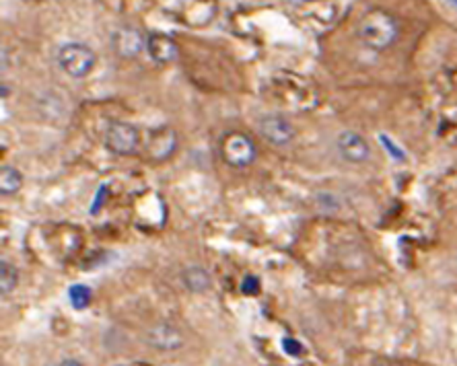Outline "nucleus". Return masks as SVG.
Masks as SVG:
<instances>
[{"label":"nucleus","mask_w":457,"mask_h":366,"mask_svg":"<svg viewBox=\"0 0 457 366\" xmlns=\"http://www.w3.org/2000/svg\"><path fill=\"white\" fill-rule=\"evenodd\" d=\"M58 366H82L79 360H73V358H68V360H62Z\"/></svg>","instance_id":"18"},{"label":"nucleus","mask_w":457,"mask_h":366,"mask_svg":"<svg viewBox=\"0 0 457 366\" xmlns=\"http://www.w3.org/2000/svg\"><path fill=\"white\" fill-rule=\"evenodd\" d=\"M21 185H23V177H21V173L15 167L4 165L0 169V191H2V196L17 194L21 189Z\"/></svg>","instance_id":"12"},{"label":"nucleus","mask_w":457,"mask_h":366,"mask_svg":"<svg viewBox=\"0 0 457 366\" xmlns=\"http://www.w3.org/2000/svg\"><path fill=\"white\" fill-rule=\"evenodd\" d=\"M284 348H287V352L291 354V356H301V343L295 340H284Z\"/></svg>","instance_id":"17"},{"label":"nucleus","mask_w":457,"mask_h":366,"mask_svg":"<svg viewBox=\"0 0 457 366\" xmlns=\"http://www.w3.org/2000/svg\"><path fill=\"white\" fill-rule=\"evenodd\" d=\"M146 340L153 348H159V350H175L182 346V336L175 327L167 325V323H159L157 327H153L149 334H146Z\"/></svg>","instance_id":"10"},{"label":"nucleus","mask_w":457,"mask_h":366,"mask_svg":"<svg viewBox=\"0 0 457 366\" xmlns=\"http://www.w3.org/2000/svg\"><path fill=\"white\" fill-rule=\"evenodd\" d=\"M358 37L367 48L375 52H383L398 42L400 23L392 13L383 8H371L363 15L358 23Z\"/></svg>","instance_id":"1"},{"label":"nucleus","mask_w":457,"mask_h":366,"mask_svg":"<svg viewBox=\"0 0 457 366\" xmlns=\"http://www.w3.org/2000/svg\"><path fill=\"white\" fill-rule=\"evenodd\" d=\"M106 146L118 157L134 155L140 146V130L128 122H111L106 130Z\"/></svg>","instance_id":"4"},{"label":"nucleus","mask_w":457,"mask_h":366,"mask_svg":"<svg viewBox=\"0 0 457 366\" xmlns=\"http://www.w3.org/2000/svg\"><path fill=\"white\" fill-rule=\"evenodd\" d=\"M182 280H184L186 288L194 290V292H202V290H206V288L211 286V276H208V272H206L204 267H200V265L186 267L184 274H182Z\"/></svg>","instance_id":"11"},{"label":"nucleus","mask_w":457,"mask_h":366,"mask_svg":"<svg viewBox=\"0 0 457 366\" xmlns=\"http://www.w3.org/2000/svg\"><path fill=\"white\" fill-rule=\"evenodd\" d=\"M146 42L149 37H144V33L136 27H120L111 33V50L120 58H136L146 50Z\"/></svg>","instance_id":"5"},{"label":"nucleus","mask_w":457,"mask_h":366,"mask_svg":"<svg viewBox=\"0 0 457 366\" xmlns=\"http://www.w3.org/2000/svg\"><path fill=\"white\" fill-rule=\"evenodd\" d=\"M177 149V134L171 128L157 130L146 142V157L151 160H165L169 158Z\"/></svg>","instance_id":"9"},{"label":"nucleus","mask_w":457,"mask_h":366,"mask_svg":"<svg viewBox=\"0 0 457 366\" xmlns=\"http://www.w3.org/2000/svg\"><path fill=\"white\" fill-rule=\"evenodd\" d=\"M220 157L229 167L243 169L256 160L258 149H256L253 140L249 136H245L243 132H229L220 140Z\"/></svg>","instance_id":"2"},{"label":"nucleus","mask_w":457,"mask_h":366,"mask_svg":"<svg viewBox=\"0 0 457 366\" xmlns=\"http://www.w3.org/2000/svg\"><path fill=\"white\" fill-rule=\"evenodd\" d=\"M338 151H340V157L354 165L367 163L371 157V146L365 140V136L352 130L342 132L338 136Z\"/></svg>","instance_id":"7"},{"label":"nucleus","mask_w":457,"mask_h":366,"mask_svg":"<svg viewBox=\"0 0 457 366\" xmlns=\"http://www.w3.org/2000/svg\"><path fill=\"white\" fill-rule=\"evenodd\" d=\"M58 62L68 77L82 79L95 66V52L84 44H66L58 52Z\"/></svg>","instance_id":"3"},{"label":"nucleus","mask_w":457,"mask_h":366,"mask_svg":"<svg viewBox=\"0 0 457 366\" xmlns=\"http://www.w3.org/2000/svg\"><path fill=\"white\" fill-rule=\"evenodd\" d=\"M449 2H451V6L457 11V0H449Z\"/></svg>","instance_id":"19"},{"label":"nucleus","mask_w":457,"mask_h":366,"mask_svg":"<svg viewBox=\"0 0 457 366\" xmlns=\"http://www.w3.org/2000/svg\"><path fill=\"white\" fill-rule=\"evenodd\" d=\"M19 284V272L13 263L2 262L0 263V292L2 296H8Z\"/></svg>","instance_id":"13"},{"label":"nucleus","mask_w":457,"mask_h":366,"mask_svg":"<svg viewBox=\"0 0 457 366\" xmlns=\"http://www.w3.org/2000/svg\"><path fill=\"white\" fill-rule=\"evenodd\" d=\"M258 290H260V280L256 276H247L243 280L242 292H245V294H258Z\"/></svg>","instance_id":"16"},{"label":"nucleus","mask_w":457,"mask_h":366,"mask_svg":"<svg viewBox=\"0 0 457 366\" xmlns=\"http://www.w3.org/2000/svg\"><path fill=\"white\" fill-rule=\"evenodd\" d=\"M258 130L270 144H276V146H284V144L293 142V138H295V126L282 115L262 118L258 122Z\"/></svg>","instance_id":"6"},{"label":"nucleus","mask_w":457,"mask_h":366,"mask_svg":"<svg viewBox=\"0 0 457 366\" xmlns=\"http://www.w3.org/2000/svg\"><path fill=\"white\" fill-rule=\"evenodd\" d=\"M146 52L159 64H171L180 58V46L177 42L167 33H153L146 42Z\"/></svg>","instance_id":"8"},{"label":"nucleus","mask_w":457,"mask_h":366,"mask_svg":"<svg viewBox=\"0 0 457 366\" xmlns=\"http://www.w3.org/2000/svg\"><path fill=\"white\" fill-rule=\"evenodd\" d=\"M379 140H381V144H383V146L389 151V157L394 158V160H406V153H403L398 144H394V142H392V138H389V136L381 134V136H379Z\"/></svg>","instance_id":"15"},{"label":"nucleus","mask_w":457,"mask_h":366,"mask_svg":"<svg viewBox=\"0 0 457 366\" xmlns=\"http://www.w3.org/2000/svg\"><path fill=\"white\" fill-rule=\"evenodd\" d=\"M68 296H70V303H73L75 309H84V307H89L93 294H91V290L84 286V284H75V286L68 290Z\"/></svg>","instance_id":"14"}]
</instances>
